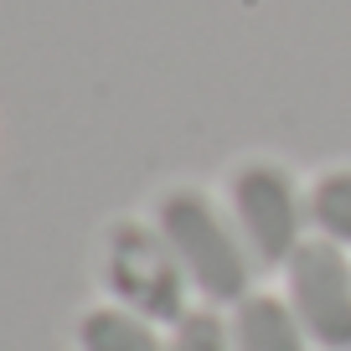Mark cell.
<instances>
[{"label": "cell", "mask_w": 351, "mask_h": 351, "mask_svg": "<svg viewBox=\"0 0 351 351\" xmlns=\"http://www.w3.org/2000/svg\"><path fill=\"white\" fill-rule=\"evenodd\" d=\"M160 228H165V238H171V248L181 253V263L191 269V279H197L212 300H238L243 295V253L232 248V238L217 228V217H212V207L202 197H191V191L165 197Z\"/></svg>", "instance_id": "obj_1"}, {"label": "cell", "mask_w": 351, "mask_h": 351, "mask_svg": "<svg viewBox=\"0 0 351 351\" xmlns=\"http://www.w3.org/2000/svg\"><path fill=\"white\" fill-rule=\"evenodd\" d=\"M310 212H315V222L330 232V238L351 243V171L326 176L315 186V197H310Z\"/></svg>", "instance_id": "obj_7"}, {"label": "cell", "mask_w": 351, "mask_h": 351, "mask_svg": "<svg viewBox=\"0 0 351 351\" xmlns=\"http://www.w3.org/2000/svg\"><path fill=\"white\" fill-rule=\"evenodd\" d=\"M232 202H238L243 232H248L258 263H279L295 248V202H289V181L269 165H253L232 181Z\"/></svg>", "instance_id": "obj_4"}, {"label": "cell", "mask_w": 351, "mask_h": 351, "mask_svg": "<svg viewBox=\"0 0 351 351\" xmlns=\"http://www.w3.org/2000/svg\"><path fill=\"white\" fill-rule=\"evenodd\" d=\"M171 351H228V346H222V326H217L212 315L181 320V336H176Z\"/></svg>", "instance_id": "obj_8"}, {"label": "cell", "mask_w": 351, "mask_h": 351, "mask_svg": "<svg viewBox=\"0 0 351 351\" xmlns=\"http://www.w3.org/2000/svg\"><path fill=\"white\" fill-rule=\"evenodd\" d=\"M289 285H295V310L310 326L320 346H351V269L330 243H305L289 258Z\"/></svg>", "instance_id": "obj_2"}, {"label": "cell", "mask_w": 351, "mask_h": 351, "mask_svg": "<svg viewBox=\"0 0 351 351\" xmlns=\"http://www.w3.org/2000/svg\"><path fill=\"white\" fill-rule=\"evenodd\" d=\"M83 351H160V346L140 320L119 315V310H99L83 320Z\"/></svg>", "instance_id": "obj_6"}, {"label": "cell", "mask_w": 351, "mask_h": 351, "mask_svg": "<svg viewBox=\"0 0 351 351\" xmlns=\"http://www.w3.org/2000/svg\"><path fill=\"white\" fill-rule=\"evenodd\" d=\"M238 351H300L295 320L279 300H248L238 310Z\"/></svg>", "instance_id": "obj_5"}, {"label": "cell", "mask_w": 351, "mask_h": 351, "mask_svg": "<svg viewBox=\"0 0 351 351\" xmlns=\"http://www.w3.org/2000/svg\"><path fill=\"white\" fill-rule=\"evenodd\" d=\"M109 285L119 289L130 305H140L145 315L171 320L181 310V279H176L165 248L140 228H119L114 232V253H109Z\"/></svg>", "instance_id": "obj_3"}]
</instances>
